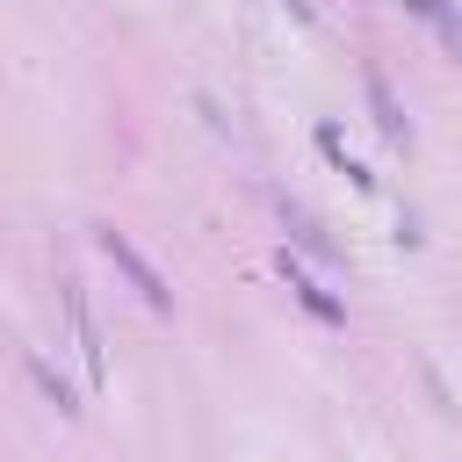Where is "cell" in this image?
Masks as SVG:
<instances>
[{
	"label": "cell",
	"instance_id": "cell-6",
	"mask_svg": "<svg viewBox=\"0 0 462 462\" xmlns=\"http://www.w3.org/2000/svg\"><path fill=\"white\" fill-rule=\"evenodd\" d=\"M29 368H36V383H43V390H51V404H58V411H79V397H72V390H65V375H58V368H51V361H36V354H29Z\"/></svg>",
	"mask_w": 462,
	"mask_h": 462
},
{
	"label": "cell",
	"instance_id": "cell-5",
	"mask_svg": "<svg viewBox=\"0 0 462 462\" xmlns=\"http://www.w3.org/2000/svg\"><path fill=\"white\" fill-rule=\"evenodd\" d=\"M404 7H411V14H426V22L440 29V43L462 58V22H455V7H448V0H404Z\"/></svg>",
	"mask_w": 462,
	"mask_h": 462
},
{
	"label": "cell",
	"instance_id": "cell-7",
	"mask_svg": "<svg viewBox=\"0 0 462 462\" xmlns=\"http://www.w3.org/2000/svg\"><path fill=\"white\" fill-rule=\"evenodd\" d=\"M289 14H296V22H310V0H289Z\"/></svg>",
	"mask_w": 462,
	"mask_h": 462
},
{
	"label": "cell",
	"instance_id": "cell-3",
	"mask_svg": "<svg viewBox=\"0 0 462 462\" xmlns=\"http://www.w3.org/2000/svg\"><path fill=\"white\" fill-rule=\"evenodd\" d=\"M361 87H368V108H375V130H383L390 144H411V123H404V108H397V94H390V79H383V65H368V72H361Z\"/></svg>",
	"mask_w": 462,
	"mask_h": 462
},
{
	"label": "cell",
	"instance_id": "cell-2",
	"mask_svg": "<svg viewBox=\"0 0 462 462\" xmlns=\"http://www.w3.org/2000/svg\"><path fill=\"white\" fill-rule=\"evenodd\" d=\"M65 310H72V339H79V361L94 383H108V361H101V332H94V310H87V289L65 274Z\"/></svg>",
	"mask_w": 462,
	"mask_h": 462
},
{
	"label": "cell",
	"instance_id": "cell-4",
	"mask_svg": "<svg viewBox=\"0 0 462 462\" xmlns=\"http://www.w3.org/2000/svg\"><path fill=\"white\" fill-rule=\"evenodd\" d=\"M282 274H289V289L303 296V310H318L325 325H339V318H346V310H339V303H332V296H325V289H318V282H310V274H303V267H296L289 253H282Z\"/></svg>",
	"mask_w": 462,
	"mask_h": 462
},
{
	"label": "cell",
	"instance_id": "cell-1",
	"mask_svg": "<svg viewBox=\"0 0 462 462\" xmlns=\"http://www.w3.org/2000/svg\"><path fill=\"white\" fill-rule=\"evenodd\" d=\"M94 238H101V253H108V260H116V267H123V274L137 282V296H144L152 310H173V289L159 282V267H152V260H144V253H137V245H130V238H123L116 224H101Z\"/></svg>",
	"mask_w": 462,
	"mask_h": 462
}]
</instances>
